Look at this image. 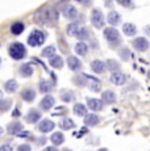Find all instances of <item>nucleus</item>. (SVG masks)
Masks as SVG:
<instances>
[{"label":"nucleus","mask_w":150,"mask_h":151,"mask_svg":"<svg viewBox=\"0 0 150 151\" xmlns=\"http://www.w3.org/2000/svg\"><path fill=\"white\" fill-rule=\"evenodd\" d=\"M99 151H108V150H107V149H100Z\"/></svg>","instance_id":"45"},{"label":"nucleus","mask_w":150,"mask_h":151,"mask_svg":"<svg viewBox=\"0 0 150 151\" xmlns=\"http://www.w3.org/2000/svg\"><path fill=\"white\" fill-rule=\"evenodd\" d=\"M148 78L150 79V70H149V72H148Z\"/></svg>","instance_id":"47"},{"label":"nucleus","mask_w":150,"mask_h":151,"mask_svg":"<svg viewBox=\"0 0 150 151\" xmlns=\"http://www.w3.org/2000/svg\"><path fill=\"white\" fill-rule=\"evenodd\" d=\"M67 65L70 67V70H73V71H78V70H80V67H82V63H80V60L76 57H69Z\"/></svg>","instance_id":"12"},{"label":"nucleus","mask_w":150,"mask_h":151,"mask_svg":"<svg viewBox=\"0 0 150 151\" xmlns=\"http://www.w3.org/2000/svg\"><path fill=\"white\" fill-rule=\"evenodd\" d=\"M54 126H56V124L51 120H42L38 125V129H40V132H42V133H49L54 129Z\"/></svg>","instance_id":"8"},{"label":"nucleus","mask_w":150,"mask_h":151,"mask_svg":"<svg viewBox=\"0 0 150 151\" xmlns=\"http://www.w3.org/2000/svg\"><path fill=\"white\" fill-rule=\"evenodd\" d=\"M17 87H19V84H17V82H16L15 79L8 80V82L4 84V89L7 92H9V93H11V92H15L16 89H17Z\"/></svg>","instance_id":"28"},{"label":"nucleus","mask_w":150,"mask_h":151,"mask_svg":"<svg viewBox=\"0 0 150 151\" xmlns=\"http://www.w3.org/2000/svg\"><path fill=\"white\" fill-rule=\"evenodd\" d=\"M56 19H57L56 11L51 9V8H44V9L38 11L36 13V21L41 22V24H48V22H51Z\"/></svg>","instance_id":"1"},{"label":"nucleus","mask_w":150,"mask_h":151,"mask_svg":"<svg viewBox=\"0 0 150 151\" xmlns=\"http://www.w3.org/2000/svg\"><path fill=\"white\" fill-rule=\"evenodd\" d=\"M123 32L126 34V36H134L136 32H137V28H136L133 24H131V22H126V24H124V27H123Z\"/></svg>","instance_id":"22"},{"label":"nucleus","mask_w":150,"mask_h":151,"mask_svg":"<svg viewBox=\"0 0 150 151\" xmlns=\"http://www.w3.org/2000/svg\"><path fill=\"white\" fill-rule=\"evenodd\" d=\"M63 151H71L70 149H63Z\"/></svg>","instance_id":"46"},{"label":"nucleus","mask_w":150,"mask_h":151,"mask_svg":"<svg viewBox=\"0 0 150 151\" xmlns=\"http://www.w3.org/2000/svg\"><path fill=\"white\" fill-rule=\"evenodd\" d=\"M92 84H91V91L94 92H99L100 88H102V83H100L99 79H91Z\"/></svg>","instance_id":"34"},{"label":"nucleus","mask_w":150,"mask_h":151,"mask_svg":"<svg viewBox=\"0 0 150 151\" xmlns=\"http://www.w3.org/2000/svg\"><path fill=\"white\" fill-rule=\"evenodd\" d=\"M102 99H103V103L112 104L116 101V95H115L112 91H105V92H103Z\"/></svg>","instance_id":"15"},{"label":"nucleus","mask_w":150,"mask_h":151,"mask_svg":"<svg viewBox=\"0 0 150 151\" xmlns=\"http://www.w3.org/2000/svg\"><path fill=\"white\" fill-rule=\"evenodd\" d=\"M78 3H84V4H90V0H75Z\"/></svg>","instance_id":"43"},{"label":"nucleus","mask_w":150,"mask_h":151,"mask_svg":"<svg viewBox=\"0 0 150 151\" xmlns=\"http://www.w3.org/2000/svg\"><path fill=\"white\" fill-rule=\"evenodd\" d=\"M19 114H20V113H19V109H16L15 113H13V116H19Z\"/></svg>","instance_id":"44"},{"label":"nucleus","mask_w":150,"mask_h":151,"mask_svg":"<svg viewBox=\"0 0 150 151\" xmlns=\"http://www.w3.org/2000/svg\"><path fill=\"white\" fill-rule=\"evenodd\" d=\"M61 99H62L63 101H66V103H71V101L75 100V95L71 91H69V89H65V91L61 93Z\"/></svg>","instance_id":"30"},{"label":"nucleus","mask_w":150,"mask_h":151,"mask_svg":"<svg viewBox=\"0 0 150 151\" xmlns=\"http://www.w3.org/2000/svg\"><path fill=\"white\" fill-rule=\"evenodd\" d=\"M97 122H99V117H97L95 113L87 114L84 118V124L87 125V126H95V125H97Z\"/></svg>","instance_id":"18"},{"label":"nucleus","mask_w":150,"mask_h":151,"mask_svg":"<svg viewBox=\"0 0 150 151\" xmlns=\"http://www.w3.org/2000/svg\"><path fill=\"white\" fill-rule=\"evenodd\" d=\"M17 151H32V147L29 146V145H21V146H19V149H17Z\"/></svg>","instance_id":"39"},{"label":"nucleus","mask_w":150,"mask_h":151,"mask_svg":"<svg viewBox=\"0 0 150 151\" xmlns=\"http://www.w3.org/2000/svg\"><path fill=\"white\" fill-rule=\"evenodd\" d=\"M107 65L103 60H94V62L91 63V68L94 72H96V74H102L103 71L105 70Z\"/></svg>","instance_id":"10"},{"label":"nucleus","mask_w":150,"mask_h":151,"mask_svg":"<svg viewBox=\"0 0 150 151\" xmlns=\"http://www.w3.org/2000/svg\"><path fill=\"white\" fill-rule=\"evenodd\" d=\"M133 46L136 50L138 51H145L146 49L149 47V42L146 38H144V37H138V38H136L133 41Z\"/></svg>","instance_id":"6"},{"label":"nucleus","mask_w":150,"mask_h":151,"mask_svg":"<svg viewBox=\"0 0 150 151\" xmlns=\"http://www.w3.org/2000/svg\"><path fill=\"white\" fill-rule=\"evenodd\" d=\"M0 151H12V147H11L9 145H3V146L0 147Z\"/></svg>","instance_id":"40"},{"label":"nucleus","mask_w":150,"mask_h":151,"mask_svg":"<svg viewBox=\"0 0 150 151\" xmlns=\"http://www.w3.org/2000/svg\"><path fill=\"white\" fill-rule=\"evenodd\" d=\"M104 37L108 42L111 43H120V34L115 28H107L104 30Z\"/></svg>","instance_id":"5"},{"label":"nucleus","mask_w":150,"mask_h":151,"mask_svg":"<svg viewBox=\"0 0 150 151\" xmlns=\"http://www.w3.org/2000/svg\"><path fill=\"white\" fill-rule=\"evenodd\" d=\"M74 113L79 117H83V116H87V108H86L83 104H75L74 105Z\"/></svg>","instance_id":"24"},{"label":"nucleus","mask_w":150,"mask_h":151,"mask_svg":"<svg viewBox=\"0 0 150 151\" xmlns=\"http://www.w3.org/2000/svg\"><path fill=\"white\" fill-rule=\"evenodd\" d=\"M63 16L65 17H67V19H74V17H76V9L73 7V5H66L65 8H63Z\"/></svg>","instance_id":"14"},{"label":"nucleus","mask_w":150,"mask_h":151,"mask_svg":"<svg viewBox=\"0 0 150 151\" xmlns=\"http://www.w3.org/2000/svg\"><path fill=\"white\" fill-rule=\"evenodd\" d=\"M91 22L95 28H103L104 27V16H103L100 9H94L91 13Z\"/></svg>","instance_id":"4"},{"label":"nucleus","mask_w":150,"mask_h":151,"mask_svg":"<svg viewBox=\"0 0 150 151\" xmlns=\"http://www.w3.org/2000/svg\"><path fill=\"white\" fill-rule=\"evenodd\" d=\"M51 88H53V83L49 82V80H41V83H40V91L44 92V93H48V92L51 91Z\"/></svg>","instance_id":"29"},{"label":"nucleus","mask_w":150,"mask_h":151,"mask_svg":"<svg viewBox=\"0 0 150 151\" xmlns=\"http://www.w3.org/2000/svg\"><path fill=\"white\" fill-rule=\"evenodd\" d=\"M17 135H19V137H29V132H24V133H19V134H17Z\"/></svg>","instance_id":"41"},{"label":"nucleus","mask_w":150,"mask_h":151,"mask_svg":"<svg viewBox=\"0 0 150 151\" xmlns=\"http://www.w3.org/2000/svg\"><path fill=\"white\" fill-rule=\"evenodd\" d=\"M40 118H41V113L36 109L29 110V113H28V116H27V120L29 121V122H37Z\"/></svg>","instance_id":"20"},{"label":"nucleus","mask_w":150,"mask_h":151,"mask_svg":"<svg viewBox=\"0 0 150 151\" xmlns=\"http://www.w3.org/2000/svg\"><path fill=\"white\" fill-rule=\"evenodd\" d=\"M9 105H11V101L9 100H3L1 101V106H0V108H1L3 112H5V110L9 108Z\"/></svg>","instance_id":"38"},{"label":"nucleus","mask_w":150,"mask_h":151,"mask_svg":"<svg viewBox=\"0 0 150 151\" xmlns=\"http://www.w3.org/2000/svg\"><path fill=\"white\" fill-rule=\"evenodd\" d=\"M24 24L22 22H15V24L11 25V32H12V34H15V36H19V34H21L22 32H24Z\"/></svg>","instance_id":"21"},{"label":"nucleus","mask_w":150,"mask_h":151,"mask_svg":"<svg viewBox=\"0 0 150 151\" xmlns=\"http://www.w3.org/2000/svg\"><path fill=\"white\" fill-rule=\"evenodd\" d=\"M59 126H61V129H63V130H70L75 126V124L71 118H63L59 122Z\"/></svg>","instance_id":"26"},{"label":"nucleus","mask_w":150,"mask_h":151,"mask_svg":"<svg viewBox=\"0 0 150 151\" xmlns=\"http://www.w3.org/2000/svg\"><path fill=\"white\" fill-rule=\"evenodd\" d=\"M21 130H22L21 122H11L8 125V132H9V134H19Z\"/></svg>","instance_id":"16"},{"label":"nucleus","mask_w":150,"mask_h":151,"mask_svg":"<svg viewBox=\"0 0 150 151\" xmlns=\"http://www.w3.org/2000/svg\"><path fill=\"white\" fill-rule=\"evenodd\" d=\"M42 57H54V54H56V47L54 46H48V47H45L44 50H42Z\"/></svg>","instance_id":"32"},{"label":"nucleus","mask_w":150,"mask_h":151,"mask_svg":"<svg viewBox=\"0 0 150 151\" xmlns=\"http://www.w3.org/2000/svg\"><path fill=\"white\" fill-rule=\"evenodd\" d=\"M86 78H87V75H83V76H76L74 79V83L76 84V86H79V87H83V86H86L87 84V82H86Z\"/></svg>","instance_id":"35"},{"label":"nucleus","mask_w":150,"mask_h":151,"mask_svg":"<svg viewBox=\"0 0 150 151\" xmlns=\"http://www.w3.org/2000/svg\"><path fill=\"white\" fill-rule=\"evenodd\" d=\"M50 141L54 143V146H59V145H62L63 141H65V135H63L61 132L53 133V134H51V137H50Z\"/></svg>","instance_id":"13"},{"label":"nucleus","mask_w":150,"mask_h":151,"mask_svg":"<svg viewBox=\"0 0 150 151\" xmlns=\"http://www.w3.org/2000/svg\"><path fill=\"white\" fill-rule=\"evenodd\" d=\"M111 82L113 84H116V86H121V84L126 83V75L120 71L113 72V74L111 75Z\"/></svg>","instance_id":"7"},{"label":"nucleus","mask_w":150,"mask_h":151,"mask_svg":"<svg viewBox=\"0 0 150 151\" xmlns=\"http://www.w3.org/2000/svg\"><path fill=\"white\" fill-rule=\"evenodd\" d=\"M50 66L54 68H61L63 67V59L58 55H54V57L50 58Z\"/></svg>","instance_id":"27"},{"label":"nucleus","mask_w":150,"mask_h":151,"mask_svg":"<svg viewBox=\"0 0 150 151\" xmlns=\"http://www.w3.org/2000/svg\"><path fill=\"white\" fill-rule=\"evenodd\" d=\"M117 3L121 4L123 7H128V8H132V0H117Z\"/></svg>","instance_id":"37"},{"label":"nucleus","mask_w":150,"mask_h":151,"mask_svg":"<svg viewBox=\"0 0 150 151\" xmlns=\"http://www.w3.org/2000/svg\"><path fill=\"white\" fill-rule=\"evenodd\" d=\"M54 101H56V100H54L53 96H45L41 100V103H40V106H41L44 110H49L51 106L54 105Z\"/></svg>","instance_id":"11"},{"label":"nucleus","mask_w":150,"mask_h":151,"mask_svg":"<svg viewBox=\"0 0 150 151\" xmlns=\"http://www.w3.org/2000/svg\"><path fill=\"white\" fill-rule=\"evenodd\" d=\"M75 51H76V54L83 55V57H84V55L87 54V51H88V46L86 45L84 42H78L76 45H75Z\"/></svg>","instance_id":"23"},{"label":"nucleus","mask_w":150,"mask_h":151,"mask_svg":"<svg viewBox=\"0 0 150 151\" xmlns=\"http://www.w3.org/2000/svg\"><path fill=\"white\" fill-rule=\"evenodd\" d=\"M107 20H108V22L111 25H117L121 21V17H120V14L117 13V12L112 11V12L108 13V19H107Z\"/></svg>","instance_id":"17"},{"label":"nucleus","mask_w":150,"mask_h":151,"mask_svg":"<svg viewBox=\"0 0 150 151\" xmlns=\"http://www.w3.org/2000/svg\"><path fill=\"white\" fill-rule=\"evenodd\" d=\"M27 54V50H25V46L20 42H15L9 46V55L13 58V59L19 60V59H22Z\"/></svg>","instance_id":"2"},{"label":"nucleus","mask_w":150,"mask_h":151,"mask_svg":"<svg viewBox=\"0 0 150 151\" xmlns=\"http://www.w3.org/2000/svg\"><path fill=\"white\" fill-rule=\"evenodd\" d=\"M20 74H21V76H30V75L33 74V67H32V65H29V63L22 65L21 67H20Z\"/></svg>","instance_id":"25"},{"label":"nucleus","mask_w":150,"mask_h":151,"mask_svg":"<svg viewBox=\"0 0 150 151\" xmlns=\"http://www.w3.org/2000/svg\"><path fill=\"white\" fill-rule=\"evenodd\" d=\"M87 103H88L90 109L94 110V112H97V110H100L103 108V101L97 100V99H87Z\"/></svg>","instance_id":"9"},{"label":"nucleus","mask_w":150,"mask_h":151,"mask_svg":"<svg viewBox=\"0 0 150 151\" xmlns=\"http://www.w3.org/2000/svg\"><path fill=\"white\" fill-rule=\"evenodd\" d=\"M44 151H58L57 150V147H53V146H50V147H46V149Z\"/></svg>","instance_id":"42"},{"label":"nucleus","mask_w":150,"mask_h":151,"mask_svg":"<svg viewBox=\"0 0 150 151\" xmlns=\"http://www.w3.org/2000/svg\"><path fill=\"white\" fill-rule=\"evenodd\" d=\"M107 67H108V70H111V71H115V72H117V70H119V63L116 62V60H113V59H108L107 60Z\"/></svg>","instance_id":"33"},{"label":"nucleus","mask_w":150,"mask_h":151,"mask_svg":"<svg viewBox=\"0 0 150 151\" xmlns=\"http://www.w3.org/2000/svg\"><path fill=\"white\" fill-rule=\"evenodd\" d=\"M75 37H76V38H79V40H87L88 37H90V33H88L87 28L82 27V28L78 29V32H76V34H75Z\"/></svg>","instance_id":"31"},{"label":"nucleus","mask_w":150,"mask_h":151,"mask_svg":"<svg viewBox=\"0 0 150 151\" xmlns=\"http://www.w3.org/2000/svg\"><path fill=\"white\" fill-rule=\"evenodd\" d=\"M21 97L24 99L25 101H32V100L36 99V92H34L33 89H30V88H27V89H24V91L21 92Z\"/></svg>","instance_id":"19"},{"label":"nucleus","mask_w":150,"mask_h":151,"mask_svg":"<svg viewBox=\"0 0 150 151\" xmlns=\"http://www.w3.org/2000/svg\"><path fill=\"white\" fill-rule=\"evenodd\" d=\"M78 29H79V27H78L76 24H70L67 27V33L70 34V36H75L78 32Z\"/></svg>","instance_id":"36"},{"label":"nucleus","mask_w":150,"mask_h":151,"mask_svg":"<svg viewBox=\"0 0 150 151\" xmlns=\"http://www.w3.org/2000/svg\"><path fill=\"white\" fill-rule=\"evenodd\" d=\"M45 42V33L41 30H33L28 37V43L30 46H41Z\"/></svg>","instance_id":"3"}]
</instances>
